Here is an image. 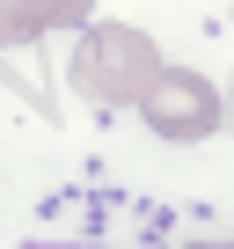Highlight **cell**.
<instances>
[{"label":"cell","mask_w":234,"mask_h":249,"mask_svg":"<svg viewBox=\"0 0 234 249\" xmlns=\"http://www.w3.org/2000/svg\"><path fill=\"white\" fill-rule=\"evenodd\" d=\"M161 81V52L132 22H88L73 44V88L88 103H139Z\"/></svg>","instance_id":"6da1fadb"},{"label":"cell","mask_w":234,"mask_h":249,"mask_svg":"<svg viewBox=\"0 0 234 249\" xmlns=\"http://www.w3.org/2000/svg\"><path fill=\"white\" fill-rule=\"evenodd\" d=\"M139 117H147V132L154 140H176V147H190V140H212L219 132V88L205 81V73H190V66H161V81L139 95Z\"/></svg>","instance_id":"7a4b0ae2"},{"label":"cell","mask_w":234,"mask_h":249,"mask_svg":"<svg viewBox=\"0 0 234 249\" xmlns=\"http://www.w3.org/2000/svg\"><path fill=\"white\" fill-rule=\"evenodd\" d=\"M44 22H37V8L30 0H0V44H30Z\"/></svg>","instance_id":"3957f363"},{"label":"cell","mask_w":234,"mask_h":249,"mask_svg":"<svg viewBox=\"0 0 234 249\" xmlns=\"http://www.w3.org/2000/svg\"><path fill=\"white\" fill-rule=\"evenodd\" d=\"M30 8H37V22H44V30H73V22H88L95 0H30Z\"/></svg>","instance_id":"277c9868"}]
</instances>
